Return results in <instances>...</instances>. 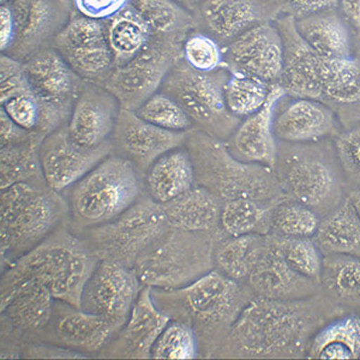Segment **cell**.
I'll return each instance as SVG.
<instances>
[{
	"mask_svg": "<svg viewBox=\"0 0 360 360\" xmlns=\"http://www.w3.org/2000/svg\"><path fill=\"white\" fill-rule=\"evenodd\" d=\"M98 263V257L66 222L3 270L1 309L17 292L32 285L45 286L56 300L81 307L83 290Z\"/></svg>",
	"mask_w": 360,
	"mask_h": 360,
	"instance_id": "cell-1",
	"label": "cell"
},
{
	"mask_svg": "<svg viewBox=\"0 0 360 360\" xmlns=\"http://www.w3.org/2000/svg\"><path fill=\"white\" fill-rule=\"evenodd\" d=\"M152 295L161 311L193 328L203 358L219 356L238 316L255 297L246 283L215 268L188 286L153 288Z\"/></svg>",
	"mask_w": 360,
	"mask_h": 360,
	"instance_id": "cell-2",
	"label": "cell"
},
{
	"mask_svg": "<svg viewBox=\"0 0 360 360\" xmlns=\"http://www.w3.org/2000/svg\"><path fill=\"white\" fill-rule=\"evenodd\" d=\"M314 319L303 299L280 300L255 295L231 328L219 356L293 354L310 335Z\"/></svg>",
	"mask_w": 360,
	"mask_h": 360,
	"instance_id": "cell-3",
	"label": "cell"
},
{
	"mask_svg": "<svg viewBox=\"0 0 360 360\" xmlns=\"http://www.w3.org/2000/svg\"><path fill=\"white\" fill-rule=\"evenodd\" d=\"M0 201L3 270L69 222L65 197L45 180L11 185L1 190Z\"/></svg>",
	"mask_w": 360,
	"mask_h": 360,
	"instance_id": "cell-4",
	"label": "cell"
},
{
	"mask_svg": "<svg viewBox=\"0 0 360 360\" xmlns=\"http://www.w3.org/2000/svg\"><path fill=\"white\" fill-rule=\"evenodd\" d=\"M185 148L193 161L196 184L209 190L222 202L252 198L276 205L283 191L274 168L248 164L236 159L225 141L193 129Z\"/></svg>",
	"mask_w": 360,
	"mask_h": 360,
	"instance_id": "cell-5",
	"label": "cell"
},
{
	"mask_svg": "<svg viewBox=\"0 0 360 360\" xmlns=\"http://www.w3.org/2000/svg\"><path fill=\"white\" fill-rule=\"evenodd\" d=\"M74 232L103 225L146 195L143 176L122 156L111 154L64 191Z\"/></svg>",
	"mask_w": 360,
	"mask_h": 360,
	"instance_id": "cell-6",
	"label": "cell"
},
{
	"mask_svg": "<svg viewBox=\"0 0 360 360\" xmlns=\"http://www.w3.org/2000/svg\"><path fill=\"white\" fill-rule=\"evenodd\" d=\"M224 233L168 227L139 256L134 269L144 286L176 290L214 269V248Z\"/></svg>",
	"mask_w": 360,
	"mask_h": 360,
	"instance_id": "cell-7",
	"label": "cell"
},
{
	"mask_svg": "<svg viewBox=\"0 0 360 360\" xmlns=\"http://www.w3.org/2000/svg\"><path fill=\"white\" fill-rule=\"evenodd\" d=\"M229 70L200 72L180 59L169 71L160 91L176 98L193 123V129L227 141L240 124L226 106L225 86Z\"/></svg>",
	"mask_w": 360,
	"mask_h": 360,
	"instance_id": "cell-8",
	"label": "cell"
},
{
	"mask_svg": "<svg viewBox=\"0 0 360 360\" xmlns=\"http://www.w3.org/2000/svg\"><path fill=\"white\" fill-rule=\"evenodd\" d=\"M168 227L164 207L146 193L111 221L75 233L82 238L98 261L134 268L139 256Z\"/></svg>",
	"mask_w": 360,
	"mask_h": 360,
	"instance_id": "cell-9",
	"label": "cell"
},
{
	"mask_svg": "<svg viewBox=\"0 0 360 360\" xmlns=\"http://www.w3.org/2000/svg\"><path fill=\"white\" fill-rule=\"evenodd\" d=\"M184 40L185 37L153 34L150 41L135 58L113 70L103 86L118 100L120 108L137 111L160 91L169 71L181 59Z\"/></svg>",
	"mask_w": 360,
	"mask_h": 360,
	"instance_id": "cell-10",
	"label": "cell"
},
{
	"mask_svg": "<svg viewBox=\"0 0 360 360\" xmlns=\"http://www.w3.org/2000/svg\"><path fill=\"white\" fill-rule=\"evenodd\" d=\"M51 46L86 82L103 86L115 69L105 21L83 16L76 10Z\"/></svg>",
	"mask_w": 360,
	"mask_h": 360,
	"instance_id": "cell-11",
	"label": "cell"
},
{
	"mask_svg": "<svg viewBox=\"0 0 360 360\" xmlns=\"http://www.w3.org/2000/svg\"><path fill=\"white\" fill-rule=\"evenodd\" d=\"M143 286L134 268L98 261L83 290L81 307L106 319L120 330Z\"/></svg>",
	"mask_w": 360,
	"mask_h": 360,
	"instance_id": "cell-12",
	"label": "cell"
},
{
	"mask_svg": "<svg viewBox=\"0 0 360 360\" xmlns=\"http://www.w3.org/2000/svg\"><path fill=\"white\" fill-rule=\"evenodd\" d=\"M15 17V37L5 53L22 62L52 45L54 37L74 13L72 0H10Z\"/></svg>",
	"mask_w": 360,
	"mask_h": 360,
	"instance_id": "cell-13",
	"label": "cell"
},
{
	"mask_svg": "<svg viewBox=\"0 0 360 360\" xmlns=\"http://www.w3.org/2000/svg\"><path fill=\"white\" fill-rule=\"evenodd\" d=\"M66 124L46 136L40 146L42 176L47 186L59 193L113 154L111 139L100 147H84L70 136Z\"/></svg>",
	"mask_w": 360,
	"mask_h": 360,
	"instance_id": "cell-14",
	"label": "cell"
},
{
	"mask_svg": "<svg viewBox=\"0 0 360 360\" xmlns=\"http://www.w3.org/2000/svg\"><path fill=\"white\" fill-rule=\"evenodd\" d=\"M224 65L231 72L278 83L283 68L281 34L271 21L263 22L224 46Z\"/></svg>",
	"mask_w": 360,
	"mask_h": 360,
	"instance_id": "cell-15",
	"label": "cell"
},
{
	"mask_svg": "<svg viewBox=\"0 0 360 360\" xmlns=\"http://www.w3.org/2000/svg\"><path fill=\"white\" fill-rule=\"evenodd\" d=\"M188 132L168 131L148 123L135 111L120 108L111 143L113 154L129 160L144 176L160 156L184 147Z\"/></svg>",
	"mask_w": 360,
	"mask_h": 360,
	"instance_id": "cell-16",
	"label": "cell"
},
{
	"mask_svg": "<svg viewBox=\"0 0 360 360\" xmlns=\"http://www.w3.org/2000/svg\"><path fill=\"white\" fill-rule=\"evenodd\" d=\"M283 193L315 212L326 210L339 200L340 184L332 166L311 154H291L285 162H276Z\"/></svg>",
	"mask_w": 360,
	"mask_h": 360,
	"instance_id": "cell-17",
	"label": "cell"
},
{
	"mask_svg": "<svg viewBox=\"0 0 360 360\" xmlns=\"http://www.w3.org/2000/svg\"><path fill=\"white\" fill-rule=\"evenodd\" d=\"M119 330L101 316L56 300L53 315L42 341L76 352L101 353Z\"/></svg>",
	"mask_w": 360,
	"mask_h": 360,
	"instance_id": "cell-18",
	"label": "cell"
},
{
	"mask_svg": "<svg viewBox=\"0 0 360 360\" xmlns=\"http://www.w3.org/2000/svg\"><path fill=\"white\" fill-rule=\"evenodd\" d=\"M283 44V68L278 84L295 98L319 100L322 93L324 58L307 45L295 28L293 16L275 20Z\"/></svg>",
	"mask_w": 360,
	"mask_h": 360,
	"instance_id": "cell-19",
	"label": "cell"
},
{
	"mask_svg": "<svg viewBox=\"0 0 360 360\" xmlns=\"http://www.w3.org/2000/svg\"><path fill=\"white\" fill-rule=\"evenodd\" d=\"M152 287L143 286L127 323L101 351L108 358H152V348L171 317L161 311L153 299Z\"/></svg>",
	"mask_w": 360,
	"mask_h": 360,
	"instance_id": "cell-20",
	"label": "cell"
},
{
	"mask_svg": "<svg viewBox=\"0 0 360 360\" xmlns=\"http://www.w3.org/2000/svg\"><path fill=\"white\" fill-rule=\"evenodd\" d=\"M286 95L283 86L273 83L264 106L244 118L231 135L226 146L229 152L243 162L275 168L278 161L274 115L278 103Z\"/></svg>",
	"mask_w": 360,
	"mask_h": 360,
	"instance_id": "cell-21",
	"label": "cell"
},
{
	"mask_svg": "<svg viewBox=\"0 0 360 360\" xmlns=\"http://www.w3.org/2000/svg\"><path fill=\"white\" fill-rule=\"evenodd\" d=\"M195 15L196 29L229 45L249 29L271 21V0H203Z\"/></svg>",
	"mask_w": 360,
	"mask_h": 360,
	"instance_id": "cell-22",
	"label": "cell"
},
{
	"mask_svg": "<svg viewBox=\"0 0 360 360\" xmlns=\"http://www.w3.org/2000/svg\"><path fill=\"white\" fill-rule=\"evenodd\" d=\"M119 111L118 100L105 86L86 82L66 124L70 136L84 147H100L111 139Z\"/></svg>",
	"mask_w": 360,
	"mask_h": 360,
	"instance_id": "cell-23",
	"label": "cell"
},
{
	"mask_svg": "<svg viewBox=\"0 0 360 360\" xmlns=\"http://www.w3.org/2000/svg\"><path fill=\"white\" fill-rule=\"evenodd\" d=\"M25 64L34 94L44 103L71 115L75 101L86 81L70 68L52 46L39 51Z\"/></svg>",
	"mask_w": 360,
	"mask_h": 360,
	"instance_id": "cell-24",
	"label": "cell"
},
{
	"mask_svg": "<svg viewBox=\"0 0 360 360\" xmlns=\"http://www.w3.org/2000/svg\"><path fill=\"white\" fill-rule=\"evenodd\" d=\"M315 283L288 266L271 236L266 234V249L246 280L254 295L280 300L307 299L312 295Z\"/></svg>",
	"mask_w": 360,
	"mask_h": 360,
	"instance_id": "cell-25",
	"label": "cell"
},
{
	"mask_svg": "<svg viewBox=\"0 0 360 360\" xmlns=\"http://www.w3.org/2000/svg\"><path fill=\"white\" fill-rule=\"evenodd\" d=\"M54 299L49 288L41 285L25 287L13 295L1 309L5 338L30 341L40 338L53 315Z\"/></svg>",
	"mask_w": 360,
	"mask_h": 360,
	"instance_id": "cell-26",
	"label": "cell"
},
{
	"mask_svg": "<svg viewBox=\"0 0 360 360\" xmlns=\"http://www.w3.org/2000/svg\"><path fill=\"white\" fill-rule=\"evenodd\" d=\"M334 129V113L319 100L295 98L283 110H275L274 134L283 142H316L330 135Z\"/></svg>",
	"mask_w": 360,
	"mask_h": 360,
	"instance_id": "cell-27",
	"label": "cell"
},
{
	"mask_svg": "<svg viewBox=\"0 0 360 360\" xmlns=\"http://www.w3.org/2000/svg\"><path fill=\"white\" fill-rule=\"evenodd\" d=\"M162 207L171 227L191 232L224 233L220 227L222 201L203 186L196 184Z\"/></svg>",
	"mask_w": 360,
	"mask_h": 360,
	"instance_id": "cell-28",
	"label": "cell"
},
{
	"mask_svg": "<svg viewBox=\"0 0 360 360\" xmlns=\"http://www.w3.org/2000/svg\"><path fill=\"white\" fill-rule=\"evenodd\" d=\"M144 188L153 201L164 205L196 185L193 161L186 148L160 156L143 176Z\"/></svg>",
	"mask_w": 360,
	"mask_h": 360,
	"instance_id": "cell-29",
	"label": "cell"
},
{
	"mask_svg": "<svg viewBox=\"0 0 360 360\" xmlns=\"http://www.w3.org/2000/svg\"><path fill=\"white\" fill-rule=\"evenodd\" d=\"M314 240L323 256L346 255L360 257V217L346 201L319 222Z\"/></svg>",
	"mask_w": 360,
	"mask_h": 360,
	"instance_id": "cell-30",
	"label": "cell"
},
{
	"mask_svg": "<svg viewBox=\"0 0 360 360\" xmlns=\"http://www.w3.org/2000/svg\"><path fill=\"white\" fill-rule=\"evenodd\" d=\"M105 25L115 68L130 62L153 37L152 29L130 3L106 20Z\"/></svg>",
	"mask_w": 360,
	"mask_h": 360,
	"instance_id": "cell-31",
	"label": "cell"
},
{
	"mask_svg": "<svg viewBox=\"0 0 360 360\" xmlns=\"http://www.w3.org/2000/svg\"><path fill=\"white\" fill-rule=\"evenodd\" d=\"M266 244V234L224 236L215 243L214 268L236 281L246 283Z\"/></svg>",
	"mask_w": 360,
	"mask_h": 360,
	"instance_id": "cell-32",
	"label": "cell"
},
{
	"mask_svg": "<svg viewBox=\"0 0 360 360\" xmlns=\"http://www.w3.org/2000/svg\"><path fill=\"white\" fill-rule=\"evenodd\" d=\"M295 28L307 45L324 59L349 57V34L334 11L297 18Z\"/></svg>",
	"mask_w": 360,
	"mask_h": 360,
	"instance_id": "cell-33",
	"label": "cell"
},
{
	"mask_svg": "<svg viewBox=\"0 0 360 360\" xmlns=\"http://www.w3.org/2000/svg\"><path fill=\"white\" fill-rule=\"evenodd\" d=\"M314 359H360V317L345 316L322 328L307 349Z\"/></svg>",
	"mask_w": 360,
	"mask_h": 360,
	"instance_id": "cell-34",
	"label": "cell"
},
{
	"mask_svg": "<svg viewBox=\"0 0 360 360\" xmlns=\"http://www.w3.org/2000/svg\"><path fill=\"white\" fill-rule=\"evenodd\" d=\"M275 205H266L252 198H236L222 202L220 227L225 236L270 233L271 213Z\"/></svg>",
	"mask_w": 360,
	"mask_h": 360,
	"instance_id": "cell-35",
	"label": "cell"
},
{
	"mask_svg": "<svg viewBox=\"0 0 360 360\" xmlns=\"http://www.w3.org/2000/svg\"><path fill=\"white\" fill-rule=\"evenodd\" d=\"M45 135L37 134L25 143L1 148L0 181L1 190L25 181L44 180L40 164V146Z\"/></svg>",
	"mask_w": 360,
	"mask_h": 360,
	"instance_id": "cell-36",
	"label": "cell"
},
{
	"mask_svg": "<svg viewBox=\"0 0 360 360\" xmlns=\"http://www.w3.org/2000/svg\"><path fill=\"white\" fill-rule=\"evenodd\" d=\"M129 3L156 35L186 37L196 29L195 15L174 0H130Z\"/></svg>",
	"mask_w": 360,
	"mask_h": 360,
	"instance_id": "cell-37",
	"label": "cell"
},
{
	"mask_svg": "<svg viewBox=\"0 0 360 360\" xmlns=\"http://www.w3.org/2000/svg\"><path fill=\"white\" fill-rule=\"evenodd\" d=\"M319 283L334 298L345 303H360V257L324 256Z\"/></svg>",
	"mask_w": 360,
	"mask_h": 360,
	"instance_id": "cell-38",
	"label": "cell"
},
{
	"mask_svg": "<svg viewBox=\"0 0 360 360\" xmlns=\"http://www.w3.org/2000/svg\"><path fill=\"white\" fill-rule=\"evenodd\" d=\"M322 93L336 103H360V64L351 57L324 59Z\"/></svg>",
	"mask_w": 360,
	"mask_h": 360,
	"instance_id": "cell-39",
	"label": "cell"
},
{
	"mask_svg": "<svg viewBox=\"0 0 360 360\" xmlns=\"http://www.w3.org/2000/svg\"><path fill=\"white\" fill-rule=\"evenodd\" d=\"M270 88V83L259 78L231 72L225 86L226 106L237 118H246L264 106L269 96Z\"/></svg>",
	"mask_w": 360,
	"mask_h": 360,
	"instance_id": "cell-40",
	"label": "cell"
},
{
	"mask_svg": "<svg viewBox=\"0 0 360 360\" xmlns=\"http://www.w3.org/2000/svg\"><path fill=\"white\" fill-rule=\"evenodd\" d=\"M319 214L295 200H281L273 208L270 234L283 238H312L319 229Z\"/></svg>",
	"mask_w": 360,
	"mask_h": 360,
	"instance_id": "cell-41",
	"label": "cell"
},
{
	"mask_svg": "<svg viewBox=\"0 0 360 360\" xmlns=\"http://www.w3.org/2000/svg\"><path fill=\"white\" fill-rule=\"evenodd\" d=\"M270 236L283 259L292 269L315 283L321 281L324 256L314 238H283L274 234Z\"/></svg>",
	"mask_w": 360,
	"mask_h": 360,
	"instance_id": "cell-42",
	"label": "cell"
},
{
	"mask_svg": "<svg viewBox=\"0 0 360 360\" xmlns=\"http://www.w3.org/2000/svg\"><path fill=\"white\" fill-rule=\"evenodd\" d=\"M141 118L156 127L174 132H188L193 123L184 108L172 96L158 91L135 111Z\"/></svg>",
	"mask_w": 360,
	"mask_h": 360,
	"instance_id": "cell-43",
	"label": "cell"
},
{
	"mask_svg": "<svg viewBox=\"0 0 360 360\" xmlns=\"http://www.w3.org/2000/svg\"><path fill=\"white\" fill-rule=\"evenodd\" d=\"M198 356L200 347L193 328L176 319H171L152 348L154 359L188 360Z\"/></svg>",
	"mask_w": 360,
	"mask_h": 360,
	"instance_id": "cell-44",
	"label": "cell"
},
{
	"mask_svg": "<svg viewBox=\"0 0 360 360\" xmlns=\"http://www.w3.org/2000/svg\"><path fill=\"white\" fill-rule=\"evenodd\" d=\"M181 59L200 72H213L225 66L224 47L213 37L198 29H193L185 37Z\"/></svg>",
	"mask_w": 360,
	"mask_h": 360,
	"instance_id": "cell-45",
	"label": "cell"
},
{
	"mask_svg": "<svg viewBox=\"0 0 360 360\" xmlns=\"http://www.w3.org/2000/svg\"><path fill=\"white\" fill-rule=\"evenodd\" d=\"M1 108L13 123L27 131L49 135L47 105L34 94L33 90L8 100Z\"/></svg>",
	"mask_w": 360,
	"mask_h": 360,
	"instance_id": "cell-46",
	"label": "cell"
},
{
	"mask_svg": "<svg viewBox=\"0 0 360 360\" xmlns=\"http://www.w3.org/2000/svg\"><path fill=\"white\" fill-rule=\"evenodd\" d=\"M32 91L25 62L3 53L0 57V101L1 105L11 98Z\"/></svg>",
	"mask_w": 360,
	"mask_h": 360,
	"instance_id": "cell-47",
	"label": "cell"
},
{
	"mask_svg": "<svg viewBox=\"0 0 360 360\" xmlns=\"http://www.w3.org/2000/svg\"><path fill=\"white\" fill-rule=\"evenodd\" d=\"M335 149L345 172L360 181V125L341 134L336 139Z\"/></svg>",
	"mask_w": 360,
	"mask_h": 360,
	"instance_id": "cell-48",
	"label": "cell"
},
{
	"mask_svg": "<svg viewBox=\"0 0 360 360\" xmlns=\"http://www.w3.org/2000/svg\"><path fill=\"white\" fill-rule=\"evenodd\" d=\"M130 0H72L74 8L78 13L98 21H106Z\"/></svg>",
	"mask_w": 360,
	"mask_h": 360,
	"instance_id": "cell-49",
	"label": "cell"
},
{
	"mask_svg": "<svg viewBox=\"0 0 360 360\" xmlns=\"http://www.w3.org/2000/svg\"><path fill=\"white\" fill-rule=\"evenodd\" d=\"M283 6L288 8L291 16L297 18L310 16L315 13L334 11L339 6V0H281Z\"/></svg>",
	"mask_w": 360,
	"mask_h": 360,
	"instance_id": "cell-50",
	"label": "cell"
},
{
	"mask_svg": "<svg viewBox=\"0 0 360 360\" xmlns=\"http://www.w3.org/2000/svg\"><path fill=\"white\" fill-rule=\"evenodd\" d=\"M39 132L27 131L13 123L3 108H0V142L1 148L25 143ZM42 135V134H41Z\"/></svg>",
	"mask_w": 360,
	"mask_h": 360,
	"instance_id": "cell-51",
	"label": "cell"
},
{
	"mask_svg": "<svg viewBox=\"0 0 360 360\" xmlns=\"http://www.w3.org/2000/svg\"><path fill=\"white\" fill-rule=\"evenodd\" d=\"M0 25H1L0 46H1V52L5 53V52H8L10 46L13 45L15 30H16L15 17H13V10L8 4H1V8H0Z\"/></svg>",
	"mask_w": 360,
	"mask_h": 360,
	"instance_id": "cell-52",
	"label": "cell"
},
{
	"mask_svg": "<svg viewBox=\"0 0 360 360\" xmlns=\"http://www.w3.org/2000/svg\"><path fill=\"white\" fill-rule=\"evenodd\" d=\"M339 6L345 18L353 27L360 29V0H339Z\"/></svg>",
	"mask_w": 360,
	"mask_h": 360,
	"instance_id": "cell-53",
	"label": "cell"
},
{
	"mask_svg": "<svg viewBox=\"0 0 360 360\" xmlns=\"http://www.w3.org/2000/svg\"><path fill=\"white\" fill-rule=\"evenodd\" d=\"M176 3L180 5V6H183V8L188 10L190 13H195L198 6L201 5L202 1L203 0H174Z\"/></svg>",
	"mask_w": 360,
	"mask_h": 360,
	"instance_id": "cell-54",
	"label": "cell"
},
{
	"mask_svg": "<svg viewBox=\"0 0 360 360\" xmlns=\"http://www.w3.org/2000/svg\"><path fill=\"white\" fill-rule=\"evenodd\" d=\"M348 201L351 202V205H353V208H354L356 214H358L360 217V190L354 191V193L349 196V200H348Z\"/></svg>",
	"mask_w": 360,
	"mask_h": 360,
	"instance_id": "cell-55",
	"label": "cell"
},
{
	"mask_svg": "<svg viewBox=\"0 0 360 360\" xmlns=\"http://www.w3.org/2000/svg\"><path fill=\"white\" fill-rule=\"evenodd\" d=\"M8 1H10V0H1V4H6Z\"/></svg>",
	"mask_w": 360,
	"mask_h": 360,
	"instance_id": "cell-56",
	"label": "cell"
}]
</instances>
